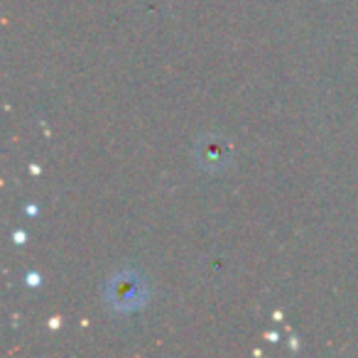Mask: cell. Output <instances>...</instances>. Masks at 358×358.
Here are the masks:
<instances>
[{
  "label": "cell",
  "instance_id": "cell-1",
  "mask_svg": "<svg viewBox=\"0 0 358 358\" xmlns=\"http://www.w3.org/2000/svg\"><path fill=\"white\" fill-rule=\"evenodd\" d=\"M145 285L138 275H118L108 285V302L118 309H133L143 304Z\"/></svg>",
  "mask_w": 358,
  "mask_h": 358
}]
</instances>
